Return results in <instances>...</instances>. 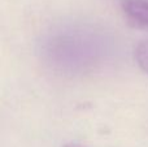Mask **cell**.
Segmentation results:
<instances>
[{"label":"cell","mask_w":148,"mask_h":147,"mask_svg":"<svg viewBox=\"0 0 148 147\" xmlns=\"http://www.w3.org/2000/svg\"><path fill=\"white\" fill-rule=\"evenodd\" d=\"M121 8L127 22L133 27L148 30L147 0H121Z\"/></svg>","instance_id":"1"},{"label":"cell","mask_w":148,"mask_h":147,"mask_svg":"<svg viewBox=\"0 0 148 147\" xmlns=\"http://www.w3.org/2000/svg\"><path fill=\"white\" fill-rule=\"evenodd\" d=\"M135 59L138 65L148 73V41H144L135 48Z\"/></svg>","instance_id":"2"},{"label":"cell","mask_w":148,"mask_h":147,"mask_svg":"<svg viewBox=\"0 0 148 147\" xmlns=\"http://www.w3.org/2000/svg\"><path fill=\"white\" fill-rule=\"evenodd\" d=\"M64 147H81V146H77V145H66V146H64Z\"/></svg>","instance_id":"3"}]
</instances>
